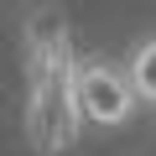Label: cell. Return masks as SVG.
<instances>
[{
  "label": "cell",
  "mask_w": 156,
  "mask_h": 156,
  "mask_svg": "<svg viewBox=\"0 0 156 156\" xmlns=\"http://www.w3.org/2000/svg\"><path fill=\"white\" fill-rule=\"evenodd\" d=\"M73 99H78L83 125H94V130H125L135 120V109H146L125 62H109V57H83L73 68Z\"/></svg>",
  "instance_id": "6da1fadb"
},
{
  "label": "cell",
  "mask_w": 156,
  "mask_h": 156,
  "mask_svg": "<svg viewBox=\"0 0 156 156\" xmlns=\"http://www.w3.org/2000/svg\"><path fill=\"white\" fill-rule=\"evenodd\" d=\"M125 73H130V83H135L140 104L156 109V37H140V42L125 52Z\"/></svg>",
  "instance_id": "7a4b0ae2"
}]
</instances>
